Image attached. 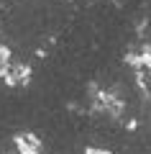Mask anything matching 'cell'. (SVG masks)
I'll return each mask as SVG.
<instances>
[{
	"label": "cell",
	"instance_id": "obj_1",
	"mask_svg": "<svg viewBox=\"0 0 151 154\" xmlns=\"http://www.w3.org/2000/svg\"><path fill=\"white\" fill-rule=\"evenodd\" d=\"M16 149L18 154H41V141L33 134H21L16 139Z\"/></svg>",
	"mask_w": 151,
	"mask_h": 154
},
{
	"label": "cell",
	"instance_id": "obj_2",
	"mask_svg": "<svg viewBox=\"0 0 151 154\" xmlns=\"http://www.w3.org/2000/svg\"><path fill=\"white\" fill-rule=\"evenodd\" d=\"M28 75H31L28 64H11L5 72V80L11 85H21V82H28Z\"/></svg>",
	"mask_w": 151,
	"mask_h": 154
},
{
	"label": "cell",
	"instance_id": "obj_3",
	"mask_svg": "<svg viewBox=\"0 0 151 154\" xmlns=\"http://www.w3.org/2000/svg\"><path fill=\"white\" fill-rule=\"evenodd\" d=\"M85 154H110V152H108V149H87Z\"/></svg>",
	"mask_w": 151,
	"mask_h": 154
}]
</instances>
